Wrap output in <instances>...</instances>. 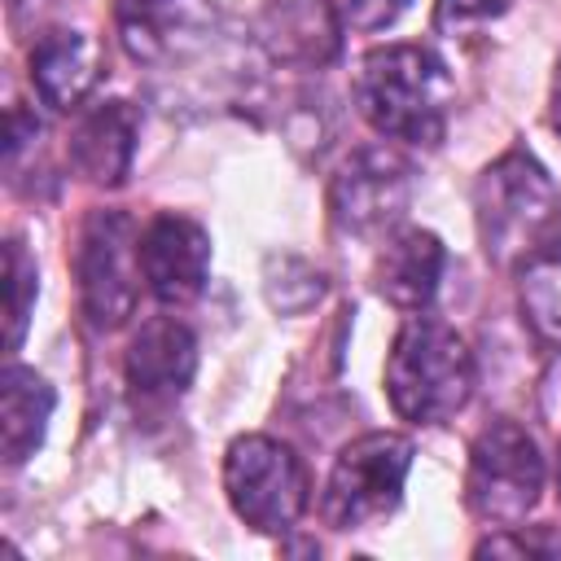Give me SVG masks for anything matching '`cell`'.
Segmentation results:
<instances>
[{"mask_svg": "<svg viewBox=\"0 0 561 561\" xmlns=\"http://www.w3.org/2000/svg\"><path fill=\"white\" fill-rule=\"evenodd\" d=\"M408 4L412 0H329V9L337 13L342 31H364V35L394 26Z\"/></svg>", "mask_w": 561, "mask_h": 561, "instance_id": "obj_20", "label": "cell"}, {"mask_svg": "<svg viewBox=\"0 0 561 561\" xmlns=\"http://www.w3.org/2000/svg\"><path fill=\"white\" fill-rule=\"evenodd\" d=\"M513 0H438V26H473L500 18Z\"/></svg>", "mask_w": 561, "mask_h": 561, "instance_id": "obj_22", "label": "cell"}, {"mask_svg": "<svg viewBox=\"0 0 561 561\" xmlns=\"http://www.w3.org/2000/svg\"><path fill=\"white\" fill-rule=\"evenodd\" d=\"M127 386L140 403H175L197 373V337L188 333L184 320L175 316H153L145 320L123 355Z\"/></svg>", "mask_w": 561, "mask_h": 561, "instance_id": "obj_11", "label": "cell"}, {"mask_svg": "<svg viewBox=\"0 0 561 561\" xmlns=\"http://www.w3.org/2000/svg\"><path fill=\"white\" fill-rule=\"evenodd\" d=\"M557 491H561V460H557Z\"/></svg>", "mask_w": 561, "mask_h": 561, "instance_id": "obj_24", "label": "cell"}, {"mask_svg": "<svg viewBox=\"0 0 561 561\" xmlns=\"http://www.w3.org/2000/svg\"><path fill=\"white\" fill-rule=\"evenodd\" d=\"M561 557V539H539L517 526H504V535H491L478 543V557Z\"/></svg>", "mask_w": 561, "mask_h": 561, "instance_id": "obj_21", "label": "cell"}, {"mask_svg": "<svg viewBox=\"0 0 561 561\" xmlns=\"http://www.w3.org/2000/svg\"><path fill=\"white\" fill-rule=\"evenodd\" d=\"M53 386L26 368V364H9L0 377V451L4 465H22L39 451L48 421H53Z\"/></svg>", "mask_w": 561, "mask_h": 561, "instance_id": "obj_16", "label": "cell"}, {"mask_svg": "<svg viewBox=\"0 0 561 561\" xmlns=\"http://www.w3.org/2000/svg\"><path fill=\"white\" fill-rule=\"evenodd\" d=\"M118 39L136 61L188 57L215 31V0H114Z\"/></svg>", "mask_w": 561, "mask_h": 561, "instance_id": "obj_10", "label": "cell"}, {"mask_svg": "<svg viewBox=\"0 0 561 561\" xmlns=\"http://www.w3.org/2000/svg\"><path fill=\"white\" fill-rule=\"evenodd\" d=\"M26 66H31V88L39 92L44 105L75 110L92 92V83L101 75V53L83 31L57 26V31H44L31 44Z\"/></svg>", "mask_w": 561, "mask_h": 561, "instance_id": "obj_15", "label": "cell"}, {"mask_svg": "<svg viewBox=\"0 0 561 561\" xmlns=\"http://www.w3.org/2000/svg\"><path fill=\"white\" fill-rule=\"evenodd\" d=\"M263 294L280 316H302L324 298V276L298 254H272L263 267Z\"/></svg>", "mask_w": 561, "mask_h": 561, "instance_id": "obj_19", "label": "cell"}, {"mask_svg": "<svg viewBox=\"0 0 561 561\" xmlns=\"http://www.w3.org/2000/svg\"><path fill=\"white\" fill-rule=\"evenodd\" d=\"M543 491V456L539 443L508 416L491 421L478 430L469 443V465H465V504L473 517L491 526H517Z\"/></svg>", "mask_w": 561, "mask_h": 561, "instance_id": "obj_7", "label": "cell"}, {"mask_svg": "<svg viewBox=\"0 0 561 561\" xmlns=\"http://www.w3.org/2000/svg\"><path fill=\"white\" fill-rule=\"evenodd\" d=\"M473 224L491 263L522 267L561 237V188L530 149L513 145L473 180Z\"/></svg>", "mask_w": 561, "mask_h": 561, "instance_id": "obj_1", "label": "cell"}, {"mask_svg": "<svg viewBox=\"0 0 561 561\" xmlns=\"http://www.w3.org/2000/svg\"><path fill=\"white\" fill-rule=\"evenodd\" d=\"M35 294H39V272L35 259L26 254V245L18 237L4 241V351L13 355L26 337L31 311H35Z\"/></svg>", "mask_w": 561, "mask_h": 561, "instance_id": "obj_18", "label": "cell"}, {"mask_svg": "<svg viewBox=\"0 0 561 561\" xmlns=\"http://www.w3.org/2000/svg\"><path fill=\"white\" fill-rule=\"evenodd\" d=\"M412 202V167L386 145L355 149L329 180V219L342 237L390 232Z\"/></svg>", "mask_w": 561, "mask_h": 561, "instance_id": "obj_8", "label": "cell"}, {"mask_svg": "<svg viewBox=\"0 0 561 561\" xmlns=\"http://www.w3.org/2000/svg\"><path fill=\"white\" fill-rule=\"evenodd\" d=\"M517 307L526 329L561 351V237L517 267Z\"/></svg>", "mask_w": 561, "mask_h": 561, "instance_id": "obj_17", "label": "cell"}, {"mask_svg": "<svg viewBox=\"0 0 561 561\" xmlns=\"http://www.w3.org/2000/svg\"><path fill=\"white\" fill-rule=\"evenodd\" d=\"M412 473V438L373 430L346 443L329 469L320 513L333 530H364L390 517L403 500V482Z\"/></svg>", "mask_w": 561, "mask_h": 561, "instance_id": "obj_6", "label": "cell"}, {"mask_svg": "<svg viewBox=\"0 0 561 561\" xmlns=\"http://www.w3.org/2000/svg\"><path fill=\"white\" fill-rule=\"evenodd\" d=\"M548 118H552V127L561 131V61H557V79H552V105H548Z\"/></svg>", "mask_w": 561, "mask_h": 561, "instance_id": "obj_23", "label": "cell"}, {"mask_svg": "<svg viewBox=\"0 0 561 561\" xmlns=\"http://www.w3.org/2000/svg\"><path fill=\"white\" fill-rule=\"evenodd\" d=\"M254 31L272 61L298 70H320L342 48V22L329 0H267Z\"/></svg>", "mask_w": 561, "mask_h": 561, "instance_id": "obj_12", "label": "cell"}, {"mask_svg": "<svg viewBox=\"0 0 561 561\" xmlns=\"http://www.w3.org/2000/svg\"><path fill=\"white\" fill-rule=\"evenodd\" d=\"M224 491L232 513L263 530L285 535L307 513L311 482L298 460V451L272 434H241L224 451Z\"/></svg>", "mask_w": 561, "mask_h": 561, "instance_id": "obj_5", "label": "cell"}, {"mask_svg": "<svg viewBox=\"0 0 561 561\" xmlns=\"http://www.w3.org/2000/svg\"><path fill=\"white\" fill-rule=\"evenodd\" d=\"M140 272H145V285L158 302L188 307L206 289L210 232L180 210L153 215L140 228Z\"/></svg>", "mask_w": 561, "mask_h": 561, "instance_id": "obj_9", "label": "cell"}, {"mask_svg": "<svg viewBox=\"0 0 561 561\" xmlns=\"http://www.w3.org/2000/svg\"><path fill=\"white\" fill-rule=\"evenodd\" d=\"M140 114L131 101H101L79 114L70 131V162L96 188H118L136 158Z\"/></svg>", "mask_w": 561, "mask_h": 561, "instance_id": "obj_14", "label": "cell"}, {"mask_svg": "<svg viewBox=\"0 0 561 561\" xmlns=\"http://www.w3.org/2000/svg\"><path fill=\"white\" fill-rule=\"evenodd\" d=\"M473 381L478 368L469 342L434 316H408L386 355L390 408L412 425H443L469 403Z\"/></svg>", "mask_w": 561, "mask_h": 561, "instance_id": "obj_3", "label": "cell"}, {"mask_svg": "<svg viewBox=\"0 0 561 561\" xmlns=\"http://www.w3.org/2000/svg\"><path fill=\"white\" fill-rule=\"evenodd\" d=\"M447 61L425 44H386L359 61L355 105L364 123L390 140L438 145L451 114Z\"/></svg>", "mask_w": 561, "mask_h": 561, "instance_id": "obj_2", "label": "cell"}, {"mask_svg": "<svg viewBox=\"0 0 561 561\" xmlns=\"http://www.w3.org/2000/svg\"><path fill=\"white\" fill-rule=\"evenodd\" d=\"M75 280L88 329L114 333L131 320L145 272H140V232L127 210L114 206L88 210L75 245Z\"/></svg>", "mask_w": 561, "mask_h": 561, "instance_id": "obj_4", "label": "cell"}, {"mask_svg": "<svg viewBox=\"0 0 561 561\" xmlns=\"http://www.w3.org/2000/svg\"><path fill=\"white\" fill-rule=\"evenodd\" d=\"M447 250L430 228H394L373 259V289L399 311H425L438 294Z\"/></svg>", "mask_w": 561, "mask_h": 561, "instance_id": "obj_13", "label": "cell"}]
</instances>
